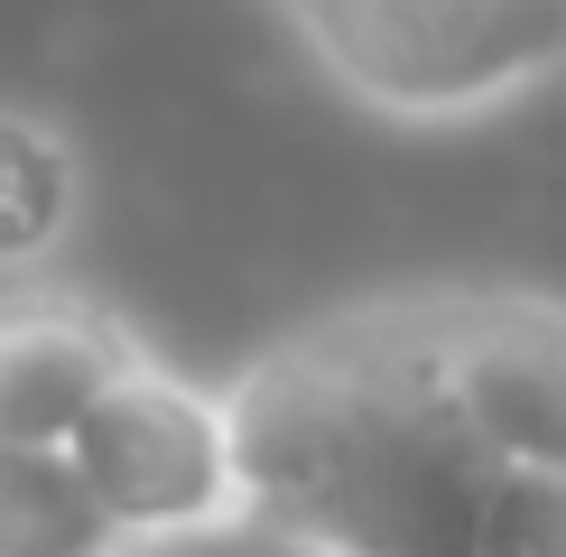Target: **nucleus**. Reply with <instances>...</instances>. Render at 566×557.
Wrapping results in <instances>:
<instances>
[{"mask_svg": "<svg viewBox=\"0 0 566 557\" xmlns=\"http://www.w3.org/2000/svg\"><path fill=\"white\" fill-rule=\"evenodd\" d=\"M297 46L371 122H483L566 75V0H306Z\"/></svg>", "mask_w": 566, "mask_h": 557, "instance_id": "f257e3e1", "label": "nucleus"}, {"mask_svg": "<svg viewBox=\"0 0 566 557\" xmlns=\"http://www.w3.org/2000/svg\"><path fill=\"white\" fill-rule=\"evenodd\" d=\"M371 344L492 464L566 474V297L548 288H381L353 297Z\"/></svg>", "mask_w": 566, "mask_h": 557, "instance_id": "f03ea898", "label": "nucleus"}, {"mask_svg": "<svg viewBox=\"0 0 566 557\" xmlns=\"http://www.w3.org/2000/svg\"><path fill=\"white\" fill-rule=\"evenodd\" d=\"M75 474L103 502V521L122 529L130 557L196 548L251 521L242 483V437H232V400L205 381H186L168 354H139L122 381L93 400L75 428Z\"/></svg>", "mask_w": 566, "mask_h": 557, "instance_id": "7ed1b4c3", "label": "nucleus"}, {"mask_svg": "<svg viewBox=\"0 0 566 557\" xmlns=\"http://www.w3.org/2000/svg\"><path fill=\"white\" fill-rule=\"evenodd\" d=\"M149 354V335L65 278L0 288V446H75L122 371Z\"/></svg>", "mask_w": 566, "mask_h": 557, "instance_id": "20e7f679", "label": "nucleus"}, {"mask_svg": "<svg viewBox=\"0 0 566 557\" xmlns=\"http://www.w3.org/2000/svg\"><path fill=\"white\" fill-rule=\"evenodd\" d=\"M84 149L56 112L0 103V278H38L84 232Z\"/></svg>", "mask_w": 566, "mask_h": 557, "instance_id": "39448f33", "label": "nucleus"}, {"mask_svg": "<svg viewBox=\"0 0 566 557\" xmlns=\"http://www.w3.org/2000/svg\"><path fill=\"white\" fill-rule=\"evenodd\" d=\"M0 557H130L65 446H0Z\"/></svg>", "mask_w": 566, "mask_h": 557, "instance_id": "423d86ee", "label": "nucleus"}, {"mask_svg": "<svg viewBox=\"0 0 566 557\" xmlns=\"http://www.w3.org/2000/svg\"><path fill=\"white\" fill-rule=\"evenodd\" d=\"M158 557H325V548H306V539H289V529H270V521H242V529H223V539L158 548Z\"/></svg>", "mask_w": 566, "mask_h": 557, "instance_id": "0eeeda50", "label": "nucleus"}, {"mask_svg": "<svg viewBox=\"0 0 566 557\" xmlns=\"http://www.w3.org/2000/svg\"><path fill=\"white\" fill-rule=\"evenodd\" d=\"M279 10H289V19H297V10H306V0H279Z\"/></svg>", "mask_w": 566, "mask_h": 557, "instance_id": "6e6552de", "label": "nucleus"}]
</instances>
